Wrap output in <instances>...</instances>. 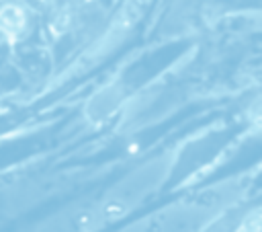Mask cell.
<instances>
[{
	"instance_id": "cell-1",
	"label": "cell",
	"mask_w": 262,
	"mask_h": 232,
	"mask_svg": "<svg viewBox=\"0 0 262 232\" xmlns=\"http://www.w3.org/2000/svg\"><path fill=\"white\" fill-rule=\"evenodd\" d=\"M27 12L18 6H6L0 10V31L6 35V37H20L25 31H27Z\"/></svg>"
},
{
	"instance_id": "cell-2",
	"label": "cell",
	"mask_w": 262,
	"mask_h": 232,
	"mask_svg": "<svg viewBox=\"0 0 262 232\" xmlns=\"http://www.w3.org/2000/svg\"><path fill=\"white\" fill-rule=\"evenodd\" d=\"M237 232H262V211H256V214H250Z\"/></svg>"
},
{
	"instance_id": "cell-3",
	"label": "cell",
	"mask_w": 262,
	"mask_h": 232,
	"mask_svg": "<svg viewBox=\"0 0 262 232\" xmlns=\"http://www.w3.org/2000/svg\"><path fill=\"white\" fill-rule=\"evenodd\" d=\"M252 121H254L256 125H262V99L256 101L254 107H252Z\"/></svg>"
}]
</instances>
